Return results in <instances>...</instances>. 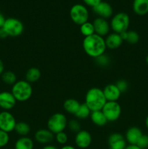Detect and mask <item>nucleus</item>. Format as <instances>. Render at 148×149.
<instances>
[{
    "instance_id": "f257e3e1",
    "label": "nucleus",
    "mask_w": 148,
    "mask_h": 149,
    "mask_svg": "<svg viewBox=\"0 0 148 149\" xmlns=\"http://www.w3.org/2000/svg\"><path fill=\"white\" fill-rule=\"evenodd\" d=\"M82 46L86 54L94 59L104 54L107 49L104 38L96 33L84 37Z\"/></svg>"
},
{
    "instance_id": "f03ea898",
    "label": "nucleus",
    "mask_w": 148,
    "mask_h": 149,
    "mask_svg": "<svg viewBox=\"0 0 148 149\" xmlns=\"http://www.w3.org/2000/svg\"><path fill=\"white\" fill-rule=\"evenodd\" d=\"M106 102L107 100L102 89L92 87L86 93L85 103L89 108L91 111H102Z\"/></svg>"
},
{
    "instance_id": "7ed1b4c3",
    "label": "nucleus",
    "mask_w": 148,
    "mask_h": 149,
    "mask_svg": "<svg viewBox=\"0 0 148 149\" xmlns=\"http://www.w3.org/2000/svg\"><path fill=\"white\" fill-rule=\"evenodd\" d=\"M11 93L17 101L26 102L31 97L33 87L26 80H17L12 86Z\"/></svg>"
},
{
    "instance_id": "20e7f679",
    "label": "nucleus",
    "mask_w": 148,
    "mask_h": 149,
    "mask_svg": "<svg viewBox=\"0 0 148 149\" xmlns=\"http://www.w3.org/2000/svg\"><path fill=\"white\" fill-rule=\"evenodd\" d=\"M130 25V17L126 13H118L113 15L110 22V29L113 32L121 33L127 31Z\"/></svg>"
},
{
    "instance_id": "39448f33",
    "label": "nucleus",
    "mask_w": 148,
    "mask_h": 149,
    "mask_svg": "<svg viewBox=\"0 0 148 149\" xmlns=\"http://www.w3.org/2000/svg\"><path fill=\"white\" fill-rule=\"evenodd\" d=\"M67 116L62 113H55L49 118L47 121V129L50 130L54 135L63 132L68 126Z\"/></svg>"
},
{
    "instance_id": "423d86ee",
    "label": "nucleus",
    "mask_w": 148,
    "mask_h": 149,
    "mask_svg": "<svg viewBox=\"0 0 148 149\" xmlns=\"http://www.w3.org/2000/svg\"><path fill=\"white\" fill-rule=\"evenodd\" d=\"M89 16V14L88 9L84 4H74L70 10L71 19L74 23L79 26L88 21Z\"/></svg>"
},
{
    "instance_id": "0eeeda50",
    "label": "nucleus",
    "mask_w": 148,
    "mask_h": 149,
    "mask_svg": "<svg viewBox=\"0 0 148 149\" xmlns=\"http://www.w3.org/2000/svg\"><path fill=\"white\" fill-rule=\"evenodd\" d=\"M107 122H113L120 117L122 109L118 101H107L102 109Z\"/></svg>"
},
{
    "instance_id": "6e6552de",
    "label": "nucleus",
    "mask_w": 148,
    "mask_h": 149,
    "mask_svg": "<svg viewBox=\"0 0 148 149\" xmlns=\"http://www.w3.org/2000/svg\"><path fill=\"white\" fill-rule=\"evenodd\" d=\"M2 28L7 32L8 36L12 37L20 36L24 31L23 23L20 20L15 17H9L6 19Z\"/></svg>"
},
{
    "instance_id": "1a4fd4ad",
    "label": "nucleus",
    "mask_w": 148,
    "mask_h": 149,
    "mask_svg": "<svg viewBox=\"0 0 148 149\" xmlns=\"http://www.w3.org/2000/svg\"><path fill=\"white\" fill-rule=\"evenodd\" d=\"M17 124L14 115L9 111H2L0 112V130L10 133L15 130Z\"/></svg>"
},
{
    "instance_id": "9d476101",
    "label": "nucleus",
    "mask_w": 148,
    "mask_h": 149,
    "mask_svg": "<svg viewBox=\"0 0 148 149\" xmlns=\"http://www.w3.org/2000/svg\"><path fill=\"white\" fill-rule=\"evenodd\" d=\"M75 144L78 148L86 149L91 146L92 143V136L89 131L81 130L75 135Z\"/></svg>"
},
{
    "instance_id": "9b49d317",
    "label": "nucleus",
    "mask_w": 148,
    "mask_h": 149,
    "mask_svg": "<svg viewBox=\"0 0 148 149\" xmlns=\"http://www.w3.org/2000/svg\"><path fill=\"white\" fill-rule=\"evenodd\" d=\"M92 23L96 34L104 37L110 33V26L107 20L97 17L94 19Z\"/></svg>"
},
{
    "instance_id": "f8f14e48",
    "label": "nucleus",
    "mask_w": 148,
    "mask_h": 149,
    "mask_svg": "<svg viewBox=\"0 0 148 149\" xmlns=\"http://www.w3.org/2000/svg\"><path fill=\"white\" fill-rule=\"evenodd\" d=\"M93 12L98 16L99 17H102L107 20L113 17V10L112 6L109 3L106 1H102L101 2L99 3L97 5L92 8Z\"/></svg>"
},
{
    "instance_id": "ddd939ff",
    "label": "nucleus",
    "mask_w": 148,
    "mask_h": 149,
    "mask_svg": "<svg viewBox=\"0 0 148 149\" xmlns=\"http://www.w3.org/2000/svg\"><path fill=\"white\" fill-rule=\"evenodd\" d=\"M17 100L11 92H0V108L4 111H10L15 106Z\"/></svg>"
},
{
    "instance_id": "4468645a",
    "label": "nucleus",
    "mask_w": 148,
    "mask_h": 149,
    "mask_svg": "<svg viewBox=\"0 0 148 149\" xmlns=\"http://www.w3.org/2000/svg\"><path fill=\"white\" fill-rule=\"evenodd\" d=\"M110 149H125L127 146L125 137L119 132H113L108 137Z\"/></svg>"
},
{
    "instance_id": "2eb2a0df",
    "label": "nucleus",
    "mask_w": 148,
    "mask_h": 149,
    "mask_svg": "<svg viewBox=\"0 0 148 149\" xmlns=\"http://www.w3.org/2000/svg\"><path fill=\"white\" fill-rule=\"evenodd\" d=\"M34 139L39 143L48 145L54 141L55 135L48 129H40L35 132Z\"/></svg>"
},
{
    "instance_id": "dca6fc26",
    "label": "nucleus",
    "mask_w": 148,
    "mask_h": 149,
    "mask_svg": "<svg viewBox=\"0 0 148 149\" xmlns=\"http://www.w3.org/2000/svg\"><path fill=\"white\" fill-rule=\"evenodd\" d=\"M102 90L107 101H118L121 95V93L115 84H107Z\"/></svg>"
},
{
    "instance_id": "f3484780",
    "label": "nucleus",
    "mask_w": 148,
    "mask_h": 149,
    "mask_svg": "<svg viewBox=\"0 0 148 149\" xmlns=\"http://www.w3.org/2000/svg\"><path fill=\"white\" fill-rule=\"evenodd\" d=\"M143 135L140 128L138 127H131L125 133V139L129 145H136L141 136Z\"/></svg>"
},
{
    "instance_id": "a211bd4d",
    "label": "nucleus",
    "mask_w": 148,
    "mask_h": 149,
    "mask_svg": "<svg viewBox=\"0 0 148 149\" xmlns=\"http://www.w3.org/2000/svg\"><path fill=\"white\" fill-rule=\"evenodd\" d=\"M104 41L107 48L110 49H118L121 46L123 42L120 35L115 32L109 33L107 36H106Z\"/></svg>"
},
{
    "instance_id": "6ab92c4d",
    "label": "nucleus",
    "mask_w": 148,
    "mask_h": 149,
    "mask_svg": "<svg viewBox=\"0 0 148 149\" xmlns=\"http://www.w3.org/2000/svg\"><path fill=\"white\" fill-rule=\"evenodd\" d=\"M133 10L138 15H145L148 13V0H133Z\"/></svg>"
},
{
    "instance_id": "aec40b11",
    "label": "nucleus",
    "mask_w": 148,
    "mask_h": 149,
    "mask_svg": "<svg viewBox=\"0 0 148 149\" xmlns=\"http://www.w3.org/2000/svg\"><path fill=\"white\" fill-rule=\"evenodd\" d=\"M81 103L75 98H68L63 103L64 110L70 114L75 115L79 109Z\"/></svg>"
},
{
    "instance_id": "412c9836",
    "label": "nucleus",
    "mask_w": 148,
    "mask_h": 149,
    "mask_svg": "<svg viewBox=\"0 0 148 149\" xmlns=\"http://www.w3.org/2000/svg\"><path fill=\"white\" fill-rule=\"evenodd\" d=\"M89 117L92 123L95 125L96 126L103 127L108 122L102 111H91Z\"/></svg>"
},
{
    "instance_id": "4be33fe9",
    "label": "nucleus",
    "mask_w": 148,
    "mask_h": 149,
    "mask_svg": "<svg viewBox=\"0 0 148 149\" xmlns=\"http://www.w3.org/2000/svg\"><path fill=\"white\" fill-rule=\"evenodd\" d=\"M34 142L28 136L20 137L16 141L14 149H33Z\"/></svg>"
},
{
    "instance_id": "5701e85b",
    "label": "nucleus",
    "mask_w": 148,
    "mask_h": 149,
    "mask_svg": "<svg viewBox=\"0 0 148 149\" xmlns=\"http://www.w3.org/2000/svg\"><path fill=\"white\" fill-rule=\"evenodd\" d=\"M41 73L39 68L36 67H31L26 71L25 80L32 84V83H35L39 81V79L41 78Z\"/></svg>"
},
{
    "instance_id": "b1692460",
    "label": "nucleus",
    "mask_w": 148,
    "mask_h": 149,
    "mask_svg": "<svg viewBox=\"0 0 148 149\" xmlns=\"http://www.w3.org/2000/svg\"><path fill=\"white\" fill-rule=\"evenodd\" d=\"M14 131L20 137L28 136L30 132V127L26 122H19L16 124Z\"/></svg>"
},
{
    "instance_id": "393cba45",
    "label": "nucleus",
    "mask_w": 148,
    "mask_h": 149,
    "mask_svg": "<svg viewBox=\"0 0 148 149\" xmlns=\"http://www.w3.org/2000/svg\"><path fill=\"white\" fill-rule=\"evenodd\" d=\"M91 111L85 103H81L79 109L74 116L78 119H85L90 116Z\"/></svg>"
},
{
    "instance_id": "a878e982",
    "label": "nucleus",
    "mask_w": 148,
    "mask_h": 149,
    "mask_svg": "<svg viewBox=\"0 0 148 149\" xmlns=\"http://www.w3.org/2000/svg\"><path fill=\"white\" fill-rule=\"evenodd\" d=\"M1 78L3 82L6 84H8V85L12 86L17 81L16 74L11 71H4L1 74Z\"/></svg>"
},
{
    "instance_id": "bb28decb",
    "label": "nucleus",
    "mask_w": 148,
    "mask_h": 149,
    "mask_svg": "<svg viewBox=\"0 0 148 149\" xmlns=\"http://www.w3.org/2000/svg\"><path fill=\"white\" fill-rule=\"evenodd\" d=\"M80 32L84 37H87V36H89L95 33L93 23L87 21L84 23V24L81 25L80 26Z\"/></svg>"
},
{
    "instance_id": "cd10ccee",
    "label": "nucleus",
    "mask_w": 148,
    "mask_h": 149,
    "mask_svg": "<svg viewBox=\"0 0 148 149\" xmlns=\"http://www.w3.org/2000/svg\"><path fill=\"white\" fill-rule=\"evenodd\" d=\"M67 127H68V129H69L71 132H73L75 134H76L77 132L81 130V123H80L78 119H73L68 121Z\"/></svg>"
},
{
    "instance_id": "c85d7f7f",
    "label": "nucleus",
    "mask_w": 148,
    "mask_h": 149,
    "mask_svg": "<svg viewBox=\"0 0 148 149\" xmlns=\"http://www.w3.org/2000/svg\"><path fill=\"white\" fill-rule=\"evenodd\" d=\"M139 40V35L135 31H127L126 41L131 45L136 44Z\"/></svg>"
},
{
    "instance_id": "c756f323",
    "label": "nucleus",
    "mask_w": 148,
    "mask_h": 149,
    "mask_svg": "<svg viewBox=\"0 0 148 149\" xmlns=\"http://www.w3.org/2000/svg\"><path fill=\"white\" fill-rule=\"evenodd\" d=\"M55 139L57 143L65 146L68 141V135L65 131H63V132H60L55 135Z\"/></svg>"
},
{
    "instance_id": "7c9ffc66",
    "label": "nucleus",
    "mask_w": 148,
    "mask_h": 149,
    "mask_svg": "<svg viewBox=\"0 0 148 149\" xmlns=\"http://www.w3.org/2000/svg\"><path fill=\"white\" fill-rule=\"evenodd\" d=\"M95 61L97 64L100 66L102 67H105L110 64V57L107 55L106 54H103V55H100V56L97 57L95 58Z\"/></svg>"
},
{
    "instance_id": "2f4dec72",
    "label": "nucleus",
    "mask_w": 148,
    "mask_h": 149,
    "mask_svg": "<svg viewBox=\"0 0 148 149\" xmlns=\"http://www.w3.org/2000/svg\"><path fill=\"white\" fill-rule=\"evenodd\" d=\"M10 142L9 133L0 130V148H4Z\"/></svg>"
},
{
    "instance_id": "473e14b6",
    "label": "nucleus",
    "mask_w": 148,
    "mask_h": 149,
    "mask_svg": "<svg viewBox=\"0 0 148 149\" xmlns=\"http://www.w3.org/2000/svg\"><path fill=\"white\" fill-rule=\"evenodd\" d=\"M141 149L148 148V135H142L136 144Z\"/></svg>"
},
{
    "instance_id": "72a5a7b5",
    "label": "nucleus",
    "mask_w": 148,
    "mask_h": 149,
    "mask_svg": "<svg viewBox=\"0 0 148 149\" xmlns=\"http://www.w3.org/2000/svg\"><path fill=\"white\" fill-rule=\"evenodd\" d=\"M115 84L121 93H125V92L127 91L128 88H129V84H128L127 81L125 79L118 80V81L116 82Z\"/></svg>"
},
{
    "instance_id": "f704fd0d",
    "label": "nucleus",
    "mask_w": 148,
    "mask_h": 149,
    "mask_svg": "<svg viewBox=\"0 0 148 149\" xmlns=\"http://www.w3.org/2000/svg\"><path fill=\"white\" fill-rule=\"evenodd\" d=\"M102 1V0H83V1H84L86 5L92 7V8L95 7L96 5H97L99 3L101 2Z\"/></svg>"
},
{
    "instance_id": "c9c22d12",
    "label": "nucleus",
    "mask_w": 148,
    "mask_h": 149,
    "mask_svg": "<svg viewBox=\"0 0 148 149\" xmlns=\"http://www.w3.org/2000/svg\"><path fill=\"white\" fill-rule=\"evenodd\" d=\"M7 37H8V35H7V32L5 31V30L3 28H1L0 29V39H6Z\"/></svg>"
},
{
    "instance_id": "e433bc0d",
    "label": "nucleus",
    "mask_w": 148,
    "mask_h": 149,
    "mask_svg": "<svg viewBox=\"0 0 148 149\" xmlns=\"http://www.w3.org/2000/svg\"><path fill=\"white\" fill-rule=\"evenodd\" d=\"M5 20H6V18L4 17V16L1 13H0V29L3 27Z\"/></svg>"
},
{
    "instance_id": "4c0bfd02",
    "label": "nucleus",
    "mask_w": 148,
    "mask_h": 149,
    "mask_svg": "<svg viewBox=\"0 0 148 149\" xmlns=\"http://www.w3.org/2000/svg\"><path fill=\"white\" fill-rule=\"evenodd\" d=\"M4 72V64L3 61L0 59V76Z\"/></svg>"
},
{
    "instance_id": "58836bf2",
    "label": "nucleus",
    "mask_w": 148,
    "mask_h": 149,
    "mask_svg": "<svg viewBox=\"0 0 148 149\" xmlns=\"http://www.w3.org/2000/svg\"><path fill=\"white\" fill-rule=\"evenodd\" d=\"M42 149H58V148H57L56 146H55L48 144V145H45Z\"/></svg>"
},
{
    "instance_id": "ea45409f",
    "label": "nucleus",
    "mask_w": 148,
    "mask_h": 149,
    "mask_svg": "<svg viewBox=\"0 0 148 149\" xmlns=\"http://www.w3.org/2000/svg\"><path fill=\"white\" fill-rule=\"evenodd\" d=\"M59 149H76V148H75V147L71 145H65L62 146V148H60Z\"/></svg>"
},
{
    "instance_id": "a19ab883",
    "label": "nucleus",
    "mask_w": 148,
    "mask_h": 149,
    "mask_svg": "<svg viewBox=\"0 0 148 149\" xmlns=\"http://www.w3.org/2000/svg\"><path fill=\"white\" fill-rule=\"evenodd\" d=\"M125 149H141L136 145H128Z\"/></svg>"
},
{
    "instance_id": "79ce46f5",
    "label": "nucleus",
    "mask_w": 148,
    "mask_h": 149,
    "mask_svg": "<svg viewBox=\"0 0 148 149\" xmlns=\"http://www.w3.org/2000/svg\"><path fill=\"white\" fill-rule=\"evenodd\" d=\"M145 125H146L147 128L148 129V116H147L146 119H145Z\"/></svg>"
},
{
    "instance_id": "37998d69",
    "label": "nucleus",
    "mask_w": 148,
    "mask_h": 149,
    "mask_svg": "<svg viewBox=\"0 0 148 149\" xmlns=\"http://www.w3.org/2000/svg\"><path fill=\"white\" fill-rule=\"evenodd\" d=\"M146 63L148 64V55H147V57H146Z\"/></svg>"
}]
</instances>
